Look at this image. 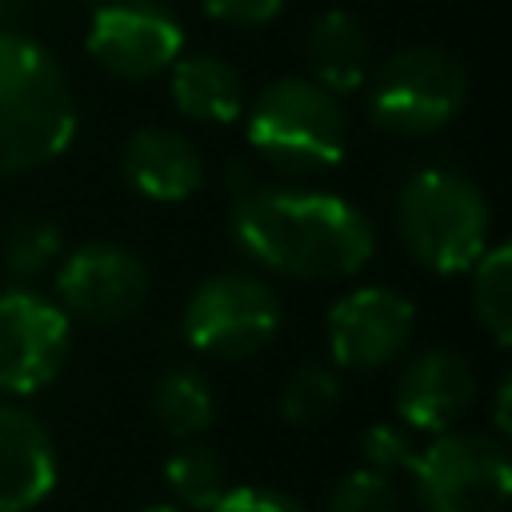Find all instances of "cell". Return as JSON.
Listing matches in <instances>:
<instances>
[{"label": "cell", "instance_id": "9a60e30c", "mask_svg": "<svg viewBox=\"0 0 512 512\" xmlns=\"http://www.w3.org/2000/svg\"><path fill=\"white\" fill-rule=\"evenodd\" d=\"M304 56H308V72L320 88H328L332 96H344V92H356L364 80H368V68H372V44H368V32L360 28V20L344 8H328L312 20L308 28V44H304Z\"/></svg>", "mask_w": 512, "mask_h": 512}, {"label": "cell", "instance_id": "2e32d148", "mask_svg": "<svg viewBox=\"0 0 512 512\" xmlns=\"http://www.w3.org/2000/svg\"><path fill=\"white\" fill-rule=\"evenodd\" d=\"M172 104L200 124H232L244 116V84L240 72L208 52H180L172 60Z\"/></svg>", "mask_w": 512, "mask_h": 512}, {"label": "cell", "instance_id": "d6986e66", "mask_svg": "<svg viewBox=\"0 0 512 512\" xmlns=\"http://www.w3.org/2000/svg\"><path fill=\"white\" fill-rule=\"evenodd\" d=\"M472 272V308L480 328L508 348L512 344V252L508 244H488Z\"/></svg>", "mask_w": 512, "mask_h": 512}, {"label": "cell", "instance_id": "8992f818", "mask_svg": "<svg viewBox=\"0 0 512 512\" xmlns=\"http://www.w3.org/2000/svg\"><path fill=\"white\" fill-rule=\"evenodd\" d=\"M408 476L424 512H504L512 496V456L488 432H436Z\"/></svg>", "mask_w": 512, "mask_h": 512}, {"label": "cell", "instance_id": "ba28073f", "mask_svg": "<svg viewBox=\"0 0 512 512\" xmlns=\"http://www.w3.org/2000/svg\"><path fill=\"white\" fill-rule=\"evenodd\" d=\"M88 56L124 80H148L184 52V28L160 0H108L92 8Z\"/></svg>", "mask_w": 512, "mask_h": 512}, {"label": "cell", "instance_id": "5b68a950", "mask_svg": "<svg viewBox=\"0 0 512 512\" xmlns=\"http://www.w3.org/2000/svg\"><path fill=\"white\" fill-rule=\"evenodd\" d=\"M464 100V68L432 44L400 48L368 72V116L392 136H432L460 116Z\"/></svg>", "mask_w": 512, "mask_h": 512}, {"label": "cell", "instance_id": "5bb4252c", "mask_svg": "<svg viewBox=\"0 0 512 512\" xmlns=\"http://www.w3.org/2000/svg\"><path fill=\"white\" fill-rule=\"evenodd\" d=\"M124 180L156 204H180L204 184V160L172 128H140L124 144Z\"/></svg>", "mask_w": 512, "mask_h": 512}, {"label": "cell", "instance_id": "ffe728a7", "mask_svg": "<svg viewBox=\"0 0 512 512\" xmlns=\"http://www.w3.org/2000/svg\"><path fill=\"white\" fill-rule=\"evenodd\" d=\"M64 256V232L52 220L28 216L20 224L8 228L4 236V268L16 280H36L44 272H52Z\"/></svg>", "mask_w": 512, "mask_h": 512}, {"label": "cell", "instance_id": "4fadbf2b", "mask_svg": "<svg viewBox=\"0 0 512 512\" xmlns=\"http://www.w3.org/2000/svg\"><path fill=\"white\" fill-rule=\"evenodd\" d=\"M56 488V444L20 404L0 400V512H28Z\"/></svg>", "mask_w": 512, "mask_h": 512}, {"label": "cell", "instance_id": "7c38bea8", "mask_svg": "<svg viewBox=\"0 0 512 512\" xmlns=\"http://www.w3.org/2000/svg\"><path fill=\"white\" fill-rule=\"evenodd\" d=\"M476 400V372L452 348L416 352L396 380V416L408 432H448Z\"/></svg>", "mask_w": 512, "mask_h": 512}, {"label": "cell", "instance_id": "44dd1931", "mask_svg": "<svg viewBox=\"0 0 512 512\" xmlns=\"http://www.w3.org/2000/svg\"><path fill=\"white\" fill-rule=\"evenodd\" d=\"M336 404H340V376L324 364H300L280 392V416L296 428H312L328 420Z\"/></svg>", "mask_w": 512, "mask_h": 512}, {"label": "cell", "instance_id": "e0dca14e", "mask_svg": "<svg viewBox=\"0 0 512 512\" xmlns=\"http://www.w3.org/2000/svg\"><path fill=\"white\" fill-rule=\"evenodd\" d=\"M152 416L176 440L200 436L216 420V396H212L208 376L200 368H192V364L164 368L156 376V384H152Z\"/></svg>", "mask_w": 512, "mask_h": 512}, {"label": "cell", "instance_id": "484cf974", "mask_svg": "<svg viewBox=\"0 0 512 512\" xmlns=\"http://www.w3.org/2000/svg\"><path fill=\"white\" fill-rule=\"evenodd\" d=\"M508 400H512V380L504 376V380L496 384V436L508 432Z\"/></svg>", "mask_w": 512, "mask_h": 512}, {"label": "cell", "instance_id": "7a4b0ae2", "mask_svg": "<svg viewBox=\"0 0 512 512\" xmlns=\"http://www.w3.org/2000/svg\"><path fill=\"white\" fill-rule=\"evenodd\" d=\"M76 100L52 52L0 28V176H24L68 152Z\"/></svg>", "mask_w": 512, "mask_h": 512}, {"label": "cell", "instance_id": "9c48e42d", "mask_svg": "<svg viewBox=\"0 0 512 512\" xmlns=\"http://www.w3.org/2000/svg\"><path fill=\"white\" fill-rule=\"evenodd\" d=\"M68 312L28 288L0 292V396H32L68 360Z\"/></svg>", "mask_w": 512, "mask_h": 512}, {"label": "cell", "instance_id": "d4e9b609", "mask_svg": "<svg viewBox=\"0 0 512 512\" xmlns=\"http://www.w3.org/2000/svg\"><path fill=\"white\" fill-rule=\"evenodd\" d=\"M200 8L220 20V24H232V28H260V24H272L284 8V0H200Z\"/></svg>", "mask_w": 512, "mask_h": 512}, {"label": "cell", "instance_id": "603a6c76", "mask_svg": "<svg viewBox=\"0 0 512 512\" xmlns=\"http://www.w3.org/2000/svg\"><path fill=\"white\" fill-rule=\"evenodd\" d=\"M416 452H420L416 448V432H408L404 424H372L360 436V460H364V468L384 472V476L408 472L412 460H416Z\"/></svg>", "mask_w": 512, "mask_h": 512}, {"label": "cell", "instance_id": "52a82bcc", "mask_svg": "<svg viewBox=\"0 0 512 512\" xmlns=\"http://www.w3.org/2000/svg\"><path fill=\"white\" fill-rule=\"evenodd\" d=\"M280 328L276 292L248 272L204 276L180 316L184 340L212 360H248L272 344Z\"/></svg>", "mask_w": 512, "mask_h": 512}, {"label": "cell", "instance_id": "4316f807", "mask_svg": "<svg viewBox=\"0 0 512 512\" xmlns=\"http://www.w3.org/2000/svg\"><path fill=\"white\" fill-rule=\"evenodd\" d=\"M140 512H184L180 504H148V508H140Z\"/></svg>", "mask_w": 512, "mask_h": 512}, {"label": "cell", "instance_id": "cb8c5ba5", "mask_svg": "<svg viewBox=\"0 0 512 512\" xmlns=\"http://www.w3.org/2000/svg\"><path fill=\"white\" fill-rule=\"evenodd\" d=\"M208 512H308V508L296 496L280 492V488L244 484V488H228Z\"/></svg>", "mask_w": 512, "mask_h": 512}, {"label": "cell", "instance_id": "3957f363", "mask_svg": "<svg viewBox=\"0 0 512 512\" xmlns=\"http://www.w3.org/2000/svg\"><path fill=\"white\" fill-rule=\"evenodd\" d=\"M488 232V200L480 184L456 168H420L396 192V236L428 272H468L484 256Z\"/></svg>", "mask_w": 512, "mask_h": 512}, {"label": "cell", "instance_id": "30bf717a", "mask_svg": "<svg viewBox=\"0 0 512 512\" xmlns=\"http://www.w3.org/2000/svg\"><path fill=\"white\" fill-rule=\"evenodd\" d=\"M60 308L84 324H120L148 300L144 260L116 240H88L56 268Z\"/></svg>", "mask_w": 512, "mask_h": 512}, {"label": "cell", "instance_id": "ac0fdd59", "mask_svg": "<svg viewBox=\"0 0 512 512\" xmlns=\"http://www.w3.org/2000/svg\"><path fill=\"white\" fill-rule=\"evenodd\" d=\"M164 484L168 492L176 496V504L184 512H208L228 488V468H224V456L212 452L208 444H196L188 440L184 448H176L164 464Z\"/></svg>", "mask_w": 512, "mask_h": 512}, {"label": "cell", "instance_id": "7402d4cb", "mask_svg": "<svg viewBox=\"0 0 512 512\" xmlns=\"http://www.w3.org/2000/svg\"><path fill=\"white\" fill-rule=\"evenodd\" d=\"M324 512H400L396 476L356 468V472L336 480V488L324 500Z\"/></svg>", "mask_w": 512, "mask_h": 512}, {"label": "cell", "instance_id": "8fae6325", "mask_svg": "<svg viewBox=\"0 0 512 512\" xmlns=\"http://www.w3.org/2000/svg\"><path fill=\"white\" fill-rule=\"evenodd\" d=\"M416 328V308L404 292L364 284L328 308V352L340 368L372 372L392 364Z\"/></svg>", "mask_w": 512, "mask_h": 512}, {"label": "cell", "instance_id": "277c9868", "mask_svg": "<svg viewBox=\"0 0 512 512\" xmlns=\"http://www.w3.org/2000/svg\"><path fill=\"white\" fill-rule=\"evenodd\" d=\"M248 144L276 172L316 176L344 160L348 116L340 96L320 88L312 76H280L256 92L244 108Z\"/></svg>", "mask_w": 512, "mask_h": 512}, {"label": "cell", "instance_id": "6da1fadb", "mask_svg": "<svg viewBox=\"0 0 512 512\" xmlns=\"http://www.w3.org/2000/svg\"><path fill=\"white\" fill-rule=\"evenodd\" d=\"M228 232L252 264L292 280H344L376 252V232L352 200L284 184L236 192Z\"/></svg>", "mask_w": 512, "mask_h": 512}]
</instances>
